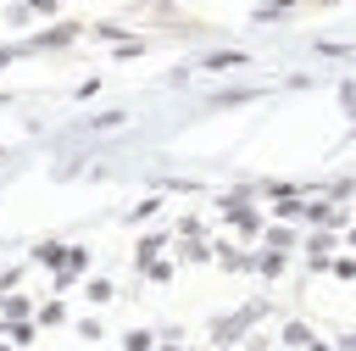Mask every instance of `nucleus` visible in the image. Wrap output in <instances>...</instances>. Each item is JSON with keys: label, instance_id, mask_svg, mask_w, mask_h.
I'll return each mask as SVG.
<instances>
[]
</instances>
